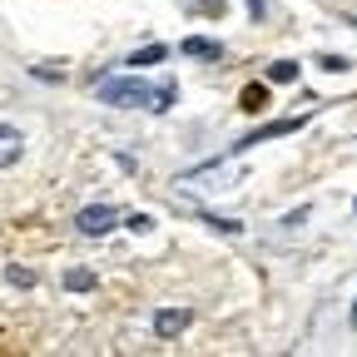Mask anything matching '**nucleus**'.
I'll use <instances>...</instances> for the list:
<instances>
[{
	"instance_id": "obj_1",
	"label": "nucleus",
	"mask_w": 357,
	"mask_h": 357,
	"mask_svg": "<svg viewBox=\"0 0 357 357\" xmlns=\"http://www.w3.org/2000/svg\"><path fill=\"white\" fill-rule=\"evenodd\" d=\"M95 95H100V105H114V109H154L159 89H149L144 79H134V75H109V79L95 84Z\"/></svg>"
},
{
	"instance_id": "obj_2",
	"label": "nucleus",
	"mask_w": 357,
	"mask_h": 357,
	"mask_svg": "<svg viewBox=\"0 0 357 357\" xmlns=\"http://www.w3.org/2000/svg\"><path fill=\"white\" fill-rule=\"evenodd\" d=\"M114 223H119V208H114V204H84V208L75 213V229H79L84 238H105Z\"/></svg>"
},
{
	"instance_id": "obj_3",
	"label": "nucleus",
	"mask_w": 357,
	"mask_h": 357,
	"mask_svg": "<svg viewBox=\"0 0 357 357\" xmlns=\"http://www.w3.org/2000/svg\"><path fill=\"white\" fill-rule=\"evenodd\" d=\"M189 323H194L189 307H159V312H154V337H159V342H174Z\"/></svg>"
},
{
	"instance_id": "obj_4",
	"label": "nucleus",
	"mask_w": 357,
	"mask_h": 357,
	"mask_svg": "<svg viewBox=\"0 0 357 357\" xmlns=\"http://www.w3.org/2000/svg\"><path fill=\"white\" fill-rule=\"evenodd\" d=\"M293 129H303V119H278V124H263V129L243 134L238 144H229V154H243V149H253V144H268V139H278V134H293Z\"/></svg>"
},
{
	"instance_id": "obj_5",
	"label": "nucleus",
	"mask_w": 357,
	"mask_h": 357,
	"mask_svg": "<svg viewBox=\"0 0 357 357\" xmlns=\"http://www.w3.org/2000/svg\"><path fill=\"white\" fill-rule=\"evenodd\" d=\"M25 154V134L15 124H0V169H15Z\"/></svg>"
},
{
	"instance_id": "obj_6",
	"label": "nucleus",
	"mask_w": 357,
	"mask_h": 357,
	"mask_svg": "<svg viewBox=\"0 0 357 357\" xmlns=\"http://www.w3.org/2000/svg\"><path fill=\"white\" fill-rule=\"evenodd\" d=\"M184 55H194V60H218V55H223V45L208 40V35H189V40H184Z\"/></svg>"
},
{
	"instance_id": "obj_7",
	"label": "nucleus",
	"mask_w": 357,
	"mask_h": 357,
	"mask_svg": "<svg viewBox=\"0 0 357 357\" xmlns=\"http://www.w3.org/2000/svg\"><path fill=\"white\" fill-rule=\"evenodd\" d=\"M293 79H298L293 60H273V65H268V84H293Z\"/></svg>"
},
{
	"instance_id": "obj_8",
	"label": "nucleus",
	"mask_w": 357,
	"mask_h": 357,
	"mask_svg": "<svg viewBox=\"0 0 357 357\" xmlns=\"http://www.w3.org/2000/svg\"><path fill=\"white\" fill-rule=\"evenodd\" d=\"M164 55H169L164 45H144V50H134V55H129V65H134V70H144V65H159Z\"/></svg>"
},
{
	"instance_id": "obj_9",
	"label": "nucleus",
	"mask_w": 357,
	"mask_h": 357,
	"mask_svg": "<svg viewBox=\"0 0 357 357\" xmlns=\"http://www.w3.org/2000/svg\"><path fill=\"white\" fill-rule=\"evenodd\" d=\"M65 288H70V293H89V288H95V273H89V268H70V273H65Z\"/></svg>"
},
{
	"instance_id": "obj_10",
	"label": "nucleus",
	"mask_w": 357,
	"mask_h": 357,
	"mask_svg": "<svg viewBox=\"0 0 357 357\" xmlns=\"http://www.w3.org/2000/svg\"><path fill=\"white\" fill-rule=\"evenodd\" d=\"M6 283H10V288H35V268L10 263V268H6Z\"/></svg>"
},
{
	"instance_id": "obj_11",
	"label": "nucleus",
	"mask_w": 357,
	"mask_h": 357,
	"mask_svg": "<svg viewBox=\"0 0 357 357\" xmlns=\"http://www.w3.org/2000/svg\"><path fill=\"white\" fill-rule=\"evenodd\" d=\"M124 229H129V234H149V229H154V218H149V213H129V218H124Z\"/></svg>"
},
{
	"instance_id": "obj_12",
	"label": "nucleus",
	"mask_w": 357,
	"mask_h": 357,
	"mask_svg": "<svg viewBox=\"0 0 357 357\" xmlns=\"http://www.w3.org/2000/svg\"><path fill=\"white\" fill-rule=\"evenodd\" d=\"M263 100H268L263 84H248V89H243V109H263Z\"/></svg>"
},
{
	"instance_id": "obj_13",
	"label": "nucleus",
	"mask_w": 357,
	"mask_h": 357,
	"mask_svg": "<svg viewBox=\"0 0 357 357\" xmlns=\"http://www.w3.org/2000/svg\"><path fill=\"white\" fill-rule=\"evenodd\" d=\"M174 105V84H159V95H154V114H164Z\"/></svg>"
},
{
	"instance_id": "obj_14",
	"label": "nucleus",
	"mask_w": 357,
	"mask_h": 357,
	"mask_svg": "<svg viewBox=\"0 0 357 357\" xmlns=\"http://www.w3.org/2000/svg\"><path fill=\"white\" fill-rule=\"evenodd\" d=\"M318 65H323V70H328V75H342V70H352V65H347V60H342V55H323V60H318Z\"/></svg>"
},
{
	"instance_id": "obj_15",
	"label": "nucleus",
	"mask_w": 357,
	"mask_h": 357,
	"mask_svg": "<svg viewBox=\"0 0 357 357\" xmlns=\"http://www.w3.org/2000/svg\"><path fill=\"white\" fill-rule=\"evenodd\" d=\"M194 6H199V10H208V15H218V10H223V0H194Z\"/></svg>"
},
{
	"instance_id": "obj_16",
	"label": "nucleus",
	"mask_w": 357,
	"mask_h": 357,
	"mask_svg": "<svg viewBox=\"0 0 357 357\" xmlns=\"http://www.w3.org/2000/svg\"><path fill=\"white\" fill-rule=\"evenodd\" d=\"M347 323H352V328H357V303H352V312H347Z\"/></svg>"
},
{
	"instance_id": "obj_17",
	"label": "nucleus",
	"mask_w": 357,
	"mask_h": 357,
	"mask_svg": "<svg viewBox=\"0 0 357 357\" xmlns=\"http://www.w3.org/2000/svg\"><path fill=\"white\" fill-rule=\"evenodd\" d=\"M352 208H357V204H352Z\"/></svg>"
}]
</instances>
